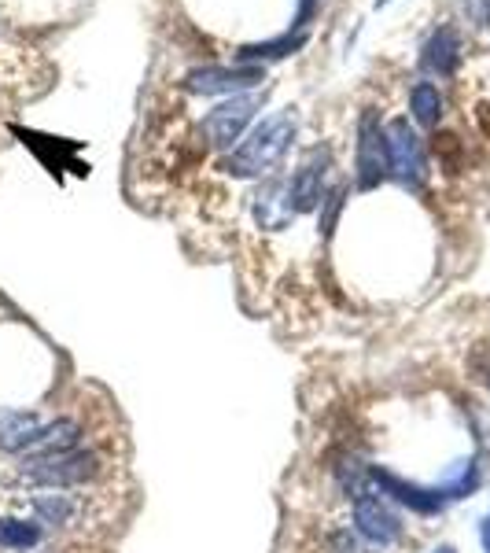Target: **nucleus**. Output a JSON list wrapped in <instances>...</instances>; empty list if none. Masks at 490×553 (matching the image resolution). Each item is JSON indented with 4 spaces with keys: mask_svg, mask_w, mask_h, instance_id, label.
<instances>
[{
    "mask_svg": "<svg viewBox=\"0 0 490 553\" xmlns=\"http://www.w3.org/2000/svg\"><path fill=\"white\" fill-rule=\"evenodd\" d=\"M266 78L262 67H199L185 78V89L196 96H222V93H240L251 89Z\"/></svg>",
    "mask_w": 490,
    "mask_h": 553,
    "instance_id": "1a4fd4ad",
    "label": "nucleus"
},
{
    "mask_svg": "<svg viewBox=\"0 0 490 553\" xmlns=\"http://www.w3.org/2000/svg\"><path fill=\"white\" fill-rule=\"evenodd\" d=\"M435 553H457V550H454V546H439Z\"/></svg>",
    "mask_w": 490,
    "mask_h": 553,
    "instance_id": "f3484780",
    "label": "nucleus"
},
{
    "mask_svg": "<svg viewBox=\"0 0 490 553\" xmlns=\"http://www.w3.org/2000/svg\"><path fill=\"white\" fill-rule=\"evenodd\" d=\"M262 107L258 96H233V100H225L203 118V126H199V137L207 141V148L214 152H225V148H233V141H240V133L247 130V122L255 118V111Z\"/></svg>",
    "mask_w": 490,
    "mask_h": 553,
    "instance_id": "423d86ee",
    "label": "nucleus"
},
{
    "mask_svg": "<svg viewBox=\"0 0 490 553\" xmlns=\"http://www.w3.org/2000/svg\"><path fill=\"white\" fill-rule=\"evenodd\" d=\"M350 528L362 535V542L369 550H391L406 535L402 513L395 509L391 498H384L376 491L373 483L365 487L362 495L350 498Z\"/></svg>",
    "mask_w": 490,
    "mask_h": 553,
    "instance_id": "7ed1b4c3",
    "label": "nucleus"
},
{
    "mask_svg": "<svg viewBox=\"0 0 490 553\" xmlns=\"http://www.w3.org/2000/svg\"><path fill=\"white\" fill-rule=\"evenodd\" d=\"M479 542H483V553H490V517L479 524Z\"/></svg>",
    "mask_w": 490,
    "mask_h": 553,
    "instance_id": "dca6fc26",
    "label": "nucleus"
},
{
    "mask_svg": "<svg viewBox=\"0 0 490 553\" xmlns=\"http://www.w3.org/2000/svg\"><path fill=\"white\" fill-rule=\"evenodd\" d=\"M306 45V34H284L277 37V41H266V45H247L240 48L236 56L244 59V63H251V59H280V56H292L295 48Z\"/></svg>",
    "mask_w": 490,
    "mask_h": 553,
    "instance_id": "4468645a",
    "label": "nucleus"
},
{
    "mask_svg": "<svg viewBox=\"0 0 490 553\" xmlns=\"http://www.w3.org/2000/svg\"><path fill=\"white\" fill-rule=\"evenodd\" d=\"M251 211H255V222L258 229H266V233H280V229H288V225L299 218L292 203V185H288V177H269L255 189L251 196Z\"/></svg>",
    "mask_w": 490,
    "mask_h": 553,
    "instance_id": "6e6552de",
    "label": "nucleus"
},
{
    "mask_svg": "<svg viewBox=\"0 0 490 553\" xmlns=\"http://www.w3.org/2000/svg\"><path fill=\"white\" fill-rule=\"evenodd\" d=\"M472 23H490V0H461Z\"/></svg>",
    "mask_w": 490,
    "mask_h": 553,
    "instance_id": "2eb2a0df",
    "label": "nucleus"
},
{
    "mask_svg": "<svg viewBox=\"0 0 490 553\" xmlns=\"http://www.w3.org/2000/svg\"><path fill=\"white\" fill-rule=\"evenodd\" d=\"M409 111H413V122L424 126V130L439 126V118H443V96H439V89H435L432 82L413 85V93H409Z\"/></svg>",
    "mask_w": 490,
    "mask_h": 553,
    "instance_id": "ddd939ff",
    "label": "nucleus"
},
{
    "mask_svg": "<svg viewBox=\"0 0 490 553\" xmlns=\"http://www.w3.org/2000/svg\"><path fill=\"white\" fill-rule=\"evenodd\" d=\"M328 166H332V155H328V148H314V152H310L303 163H299V170L288 177V185H292V203H295V211H299V214L314 211L317 203L325 200Z\"/></svg>",
    "mask_w": 490,
    "mask_h": 553,
    "instance_id": "9d476101",
    "label": "nucleus"
},
{
    "mask_svg": "<svg viewBox=\"0 0 490 553\" xmlns=\"http://www.w3.org/2000/svg\"><path fill=\"white\" fill-rule=\"evenodd\" d=\"M354 170H358V189L369 192L387 177V144L376 111H365L358 122V155H354Z\"/></svg>",
    "mask_w": 490,
    "mask_h": 553,
    "instance_id": "0eeeda50",
    "label": "nucleus"
},
{
    "mask_svg": "<svg viewBox=\"0 0 490 553\" xmlns=\"http://www.w3.org/2000/svg\"><path fill=\"white\" fill-rule=\"evenodd\" d=\"M387 144V174L395 177L402 189H420L428 177V159H424V144H420L417 130L406 118H395L384 130Z\"/></svg>",
    "mask_w": 490,
    "mask_h": 553,
    "instance_id": "20e7f679",
    "label": "nucleus"
},
{
    "mask_svg": "<svg viewBox=\"0 0 490 553\" xmlns=\"http://www.w3.org/2000/svg\"><path fill=\"white\" fill-rule=\"evenodd\" d=\"M56 413H45L37 406H0V454L30 458L41 450Z\"/></svg>",
    "mask_w": 490,
    "mask_h": 553,
    "instance_id": "39448f33",
    "label": "nucleus"
},
{
    "mask_svg": "<svg viewBox=\"0 0 490 553\" xmlns=\"http://www.w3.org/2000/svg\"><path fill=\"white\" fill-rule=\"evenodd\" d=\"M45 539H48V531L37 517H0V550L30 553Z\"/></svg>",
    "mask_w": 490,
    "mask_h": 553,
    "instance_id": "f8f14e48",
    "label": "nucleus"
},
{
    "mask_svg": "<svg viewBox=\"0 0 490 553\" xmlns=\"http://www.w3.org/2000/svg\"><path fill=\"white\" fill-rule=\"evenodd\" d=\"M295 141V115L292 111H280L269 115L258 130L247 133V141H240L236 152H229L222 159V174L229 177H266L277 170V163L288 155Z\"/></svg>",
    "mask_w": 490,
    "mask_h": 553,
    "instance_id": "f03ea898",
    "label": "nucleus"
},
{
    "mask_svg": "<svg viewBox=\"0 0 490 553\" xmlns=\"http://www.w3.org/2000/svg\"><path fill=\"white\" fill-rule=\"evenodd\" d=\"M115 458L96 443L74 450H59V454H34L23 458L8 476V487H15L19 495L30 491H85V487H100L107 480Z\"/></svg>",
    "mask_w": 490,
    "mask_h": 553,
    "instance_id": "f257e3e1",
    "label": "nucleus"
},
{
    "mask_svg": "<svg viewBox=\"0 0 490 553\" xmlns=\"http://www.w3.org/2000/svg\"><path fill=\"white\" fill-rule=\"evenodd\" d=\"M420 63H424V71L439 74V78H450L457 71V63H461V37H457L454 26H443V30H435L428 37Z\"/></svg>",
    "mask_w": 490,
    "mask_h": 553,
    "instance_id": "9b49d317",
    "label": "nucleus"
}]
</instances>
